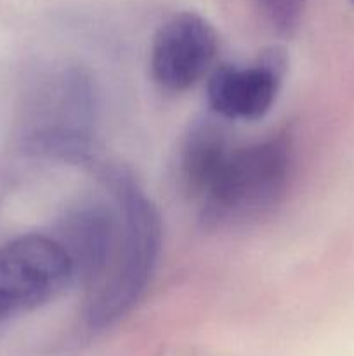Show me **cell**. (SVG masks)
I'll return each instance as SVG.
<instances>
[{
  "label": "cell",
  "instance_id": "1",
  "mask_svg": "<svg viewBox=\"0 0 354 356\" xmlns=\"http://www.w3.org/2000/svg\"><path fill=\"white\" fill-rule=\"evenodd\" d=\"M120 214V233L110 268L92 287L87 322L103 329L134 308L148 287L162 245V222L137 181L121 169L103 172Z\"/></svg>",
  "mask_w": 354,
  "mask_h": 356
},
{
  "label": "cell",
  "instance_id": "8",
  "mask_svg": "<svg viewBox=\"0 0 354 356\" xmlns=\"http://www.w3.org/2000/svg\"><path fill=\"white\" fill-rule=\"evenodd\" d=\"M224 118L201 117L187 129L177 156V177L187 197L203 200L224 169L231 146Z\"/></svg>",
  "mask_w": 354,
  "mask_h": 356
},
{
  "label": "cell",
  "instance_id": "3",
  "mask_svg": "<svg viewBox=\"0 0 354 356\" xmlns=\"http://www.w3.org/2000/svg\"><path fill=\"white\" fill-rule=\"evenodd\" d=\"M94 118L96 94L90 79L76 66L61 65L38 76L24 139L33 152L82 160L89 152Z\"/></svg>",
  "mask_w": 354,
  "mask_h": 356
},
{
  "label": "cell",
  "instance_id": "6",
  "mask_svg": "<svg viewBox=\"0 0 354 356\" xmlns=\"http://www.w3.org/2000/svg\"><path fill=\"white\" fill-rule=\"evenodd\" d=\"M287 72L281 49H267L252 65H221L207 83L212 111L224 120H257L273 106Z\"/></svg>",
  "mask_w": 354,
  "mask_h": 356
},
{
  "label": "cell",
  "instance_id": "2",
  "mask_svg": "<svg viewBox=\"0 0 354 356\" xmlns=\"http://www.w3.org/2000/svg\"><path fill=\"white\" fill-rule=\"evenodd\" d=\"M290 176L292 146L283 136L235 148L201 200V222L221 229L264 218L283 200Z\"/></svg>",
  "mask_w": 354,
  "mask_h": 356
},
{
  "label": "cell",
  "instance_id": "9",
  "mask_svg": "<svg viewBox=\"0 0 354 356\" xmlns=\"http://www.w3.org/2000/svg\"><path fill=\"white\" fill-rule=\"evenodd\" d=\"M264 14L278 31L290 33L301 19L304 0H259Z\"/></svg>",
  "mask_w": 354,
  "mask_h": 356
},
{
  "label": "cell",
  "instance_id": "4",
  "mask_svg": "<svg viewBox=\"0 0 354 356\" xmlns=\"http://www.w3.org/2000/svg\"><path fill=\"white\" fill-rule=\"evenodd\" d=\"M73 282L61 243L49 235H23L0 247V322L52 301Z\"/></svg>",
  "mask_w": 354,
  "mask_h": 356
},
{
  "label": "cell",
  "instance_id": "7",
  "mask_svg": "<svg viewBox=\"0 0 354 356\" xmlns=\"http://www.w3.org/2000/svg\"><path fill=\"white\" fill-rule=\"evenodd\" d=\"M120 233V214L101 202H83L69 209L54 236L65 249L73 270V282L96 287L113 259Z\"/></svg>",
  "mask_w": 354,
  "mask_h": 356
},
{
  "label": "cell",
  "instance_id": "5",
  "mask_svg": "<svg viewBox=\"0 0 354 356\" xmlns=\"http://www.w3.org/2000/svg\"><path fill=\"white\" fill-rule=\"evenodd\" d=\"M217 54V33L196 13H180L160 26L151 45L155 82L170 92L193 87L210 70Z\"/></svg>",
  "mask_w": 354,
  "mask_h": 356
}]
</instances>
